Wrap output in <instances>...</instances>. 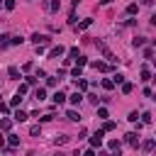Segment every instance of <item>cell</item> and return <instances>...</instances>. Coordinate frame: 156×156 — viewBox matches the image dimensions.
<instances>
[{"mask_svg":"<svg viewBox=\"0 0 156 156\" xmlns=\"http://www.w3.org/2000/svg\"><path fill=\"white\" fill-rule=\"evenodd\" d=\"M90 146L98 149V146H103V129H98L93 136H90Z\"/></svg>","mask_w":156,"mask_h":156,"instance_id":"1","label":"cell"},{"mask_svg":"<svg viewBox=\"0 0 156 156\" xmlns=\"http://www.w3.org/2000/svg\"><path fill=\"white\" fill-rule=\"evenodd\" d=\"M32 42H34V44H42V46H44V44H49V42H51V39H49L46 34H39V32H37V34H32Z\"/></svg>","mask_w":156,"mask_h":156,"instance_id":"2","label":"cell"},{"mask_svg":"<svg viewBox=\"0 0 156 156\" xmlns=\"http://www.w3.org/2000/svg\"><path fill=\"white\" fill-rule=\"evenodd\" d=\"M68 103H71V105H81V103H83V95H81V90L71 93V95H68Z\"/></svg>","mask_w":156,"mask_h":156,"instance_id":"3","label":"cell"},{"mask_svg":"<svg viewBox=\"0 0 156 156\" xmlns=\"http://www.w3.org/2000/svg\"><path fill=\"white\" fill-rule=\"evenodd\" d=\"M51 100H54V105H61V103H66V95H64L61 90H56V93H54V98H51Z\"/></svg>","mask_w":156,"mask_h":156,"instance_id":"4","label":"cell"},{"mask_svg":"<svg viewBox=\"0 0 156 156\" xmlns=\"http://www.w3.org/2000/svg\"><path fill=\"white\" fill-rule=\"evenodd\" d=\"M27 117H29V115H27L25 110H17V112H15V117H12V120H15V122H25V120H27Z\"/></svg>","mask_w":156,"mask_h":156,"instance_id":"5","label":"cell"},{"mask_svg":"<svg viewBox=\"0 0 156 156\" xmlns=\"http://www.w3.org/2000/svg\"><path fill=\"white\" fill-rule=\"evenodd\" d=\"M127 144H132V146H139V136H136L134 132H129V134H127Z\"/></svg>","mask_w":156,"mask_h":156,"instance_id":"6","label":"cell"},{"mask_svg":"<svg viewBox=\"0 0 156 156\" xmlns=\"http://www.w3.org/2000/svg\"><path fill=\"white\" fill-rule=\"evenodd\" d=\"M61 54H64V46H61V44H58V46H51V49H49V56H51V58H54V56H61Z\"/></svg>","mask_w":156,"mask_h":156,"instance_id":"7","label":"cell"},{"mask_svg":"<svg viewBox=\"0 0 156 156\" xmlns=\"http://www.w3.org/2000/svg\"><path fill=\"white\" fill-rule=\"evenodd\" d=\"M90 66H93V68H95V71H107V68H110V66H107V64H105V61H93V64H90Z\"/></svg>","mask_w":156,"mask_h":156,"instance_id":"8","label":"cell"},{"mask_svg":"<svg viewBox=\"0 0 156 156\" xmlns=\"http://www.w3.org/2000/svg\"><path fill=\"white\" fill-rule=\"evenodd\" d=\"M142 81H144V83H149V81H151V71H149V66H144V68H142Z\"/></svg>","mask_w":156,"mask_h":156,"instance_id":"9","label":"cell"},{"mask_svg":"<svg viewBox=\"0 0 156 156\" xmlns=\"http://www.w3.org/2000/svg\"><path fill=\"white\" fill-rule=\"evenodd\" d=\"M10 46V34H0V49Z\"/></svg>","mask_w":156,"mask_h":156,"instance_id":"10","label":"cell"},{"mask_svg":"<svg viewBox=\"0 0 156 156\" xmlns=\"http://www.w3.org/2000/svg\"><path fill=\"white\" fill-rule=\"evenodd\" d=\"M66 117H68L71 122H78V120H81V115H78L76 110H68V112H66Z\"/></svg>","mask_w":156,"mask_h":156,"instance_id":"11","label":"cell"},{"mask_svg":"<svg viewBox=\"0 0 156 156\" xmlns=\"http://www.w3.org/2000/svg\"><path fill=\"white\" fill-rule=\"evenodd\" d=\"M34 98H37V100H39V103H42V100H44V98H46V90H44V88H37V93H34Z\"/></svg>","mask_w":156,"mask_h":156,"instance_id":"12","label":"cell"},{"mask_svg":"<svg viewBox=\"0 0 156 156\" xmlns=\"http://www.w3.org/2000/svg\"><path fill=\"white\" fill-rule=\"evenodd\" d=\"M76 88H78V90H88V81H86V78H78Z\"/></svg>","mask_w":156,"mask_h":156,"instance_id":"13","label":"cell"},{"mask_svg":"<svg viewBox=\"0 0 156 156\" xmlns=\"http://www.w3.org/2000/svg\"><path fill=\"white\" fill-rule=\"evenodd\" d=\"M12 127V120H0V129H3V132H8Z\"/></svg>","mask_w":156,"mask_h":156,"instance_id":"14","label":"cell"},{"mask_svg":"<svg viewBox=\"0 0 156 156\" xmlns=\"http://www.w3.org/2000/svg\"><path fill=\"white\" fill-rule=\"evenodd\" d=\"M8 144H10V146H20V136L10 134V139H8Z\"/></svg>","mask_w":156,"mask_h":156,"instance_id":"15","label":"cell"},{"mask_svg":"<svg viewBox=\"0 0 156 156\" xmlns=\"http://www.w3.org/2000/svg\"><path fill=\"white\" fill-rule=\"evenodd\" d=\"M8 73H10V78H20V68H17V66H10Z\"/></svg>","mask_w":156,"mask_h":156,"instance_id":"16","label":"cell"},{"mask_svg":"<svg viewBox=\"0 0 156 156\" xmlns=\"http://www.w3.org/2000/svg\"><path fill=\"white\" fill-rule=\"evenodd\" d=\"M132 90H134V86H132V83H122V93H124V95H129Z\"/></svg>","mask_w":156,"mask_h":156,"instance_id":"17","label":"cell"},{"mask_svg":"<svg viewBox=\"0 0 156 156\" xmlns=\"http://www.w3.org/2000/svg\"><path fill=\"white\" fill-rule=\"evenodd\" d=\"M142 124H151V112H144L142 115Z\"/></svg>","mask_w":156,"mask_h":156,"instance_id":"18","label":"cell"},{"mask_svg":"<svg viewBox=\"0 0 156 156\" xmlns=\"http://www.w3.org/2000/svg\"><path fill=\"white\" fill-rule=\"evenodd\" d=\"M146 44V37H136L134 39V46H144Z\"/></svg>","mask_w":156,"mask_h":156,"instance_id":"19","label":"cell"},{"mask_svg":"<svg viewBox=\"0 0 156 156\" xmlns=\"http://www.w3.org/2000/svg\"><path fill=\"white\" fill-rule=\"evenodd\" d=\"M20 103H22V95H15V98H12V100H10V105H12V107H17Z\"/></svg>","mask_w":156,"mask_h":156,"instance_id":"20","label":"cell"},{"mask_svg":"<svg viewBox=\"0 0 156 156\" xmlns=\"http://www.w3.org/2000/svg\"><path fill=\"white\" fill-rule=\"evenodd\" d=\"M90 25H93V20H83V22H81V25H78V29H88Z\"/></svg>","mask_w":156,"mask_h":156,"instance_id":"21","label":"cell"},{"mask_svg":"<svg viewBox=\"0 0 156 156\" xmlns=\"http://www.w3.org/2000/svg\"><path fill=\"white\" fill-rule=\"evenodd\" d=\"M27 90H29V86H27V83H22V86H20V88H17V95H25Z\"/></svg>","mask_w":156,"mask_h":156,"instance_id":"22","label":"cell"},{"mask_svg":"<svg viewBox=\"0 0 156 156\" xmlns=\"http://www.w3.org/2000/svg\"><path fill=\"white\" fill-rule=\"evenodd\" d=\"M107 146H110V149H112V151H120V142H117V139H112V142H110V144H107Z\"/></svg>","mask_w":156,"mask_h":156,"instance_id":"23","label":"cell"},{"mask_svg":"<svg viewBox=\"0 0 156 156\" xmlns=\"http://www.w3.org/2000/svg\"><path fill=\"white\" fill-rule=\"evenodd\" d=\"M127 12H129V15H136V12H139V5H134V3H132V5L127 8Z\"/></svg>","mask_w":156,"mask_h":156,"instance_id":"24","label":"cell"},{"mask_svg":"<svg viewBox=\"0 0 156 156\" xmlns=\"http://www.w3.org/2000/svg\"><path fill=\"white\" fill-rule=\"evenodd\" d=\"M22 42H25L22 37H10V44H15V46H17V44H22Z\"/></svg>","mask_w":156,"mask_h":156,"instance_id":"25","label":"cell"},{"mask_svg":"<svg viewBox=\"0 0 156 156\" xmlns=\"http://www.w3.org/2000/svg\"><path fill=\"white\" fill-rule=\"evenodd\" d=\"M112 129H115V122H105L103 124V132H112Z\"/></svg>","mask_w":156,"mask_h":156,"instance_id":"26","label":"cell"},{"mask_svg":"<svg viewBox=\"0 0 156 156\" xmlns=\"http://www.w3.org/2000/svg\"><path fill=\"white\" fill-rule=\"evenodd\" d=\"M151 149H154V139H146L144 142V151H151Z\"/></svg>","mask_w":156,"mask_h":156,"instance_id":"27","label":"cell"},{"mask_svg":"<svg viewBox=\"0 0 156 156\" xmlns=\"http://www.w3.org/2000/svg\"><path fill=\"white\" fill-rule=\"evenodd\" d=\"M88 100H90V103H93V105H98V103H100V98H98V95H95V93H90V95H88Z\"/></svg>","mask_w":156,"mask_h":156,"instance_id":"28","label":"cell"},{"mask_svg":"<svg viewBox=\"0 0 156 156\" xmlns=\"http://www.w3.org/2000/svg\"><path fill=\"white\" fill-rule=\"evenodd\" d=\"M15 5H17L15 0H5V10H15Z\"/></svg>","mask_w":156,"mask_h":156,"instance_id":"29","label":"cell"},{"mask_svg":"<svg viewBox=\"0 0 156 156\" xmlns=\"http://www.w3.org/2000/svg\"><path fill=\"white\" fill-rule=\"evenodd\" d=\"M112 83H124V76H122V73H117V76L112 78Z\"/></svg>","mask_w":156,"mask_h":156,"instance_id":"30","label":"cell"},{"mask_svg":"<svg viewBox=\"0 0 156 156\" xmlns=\"http://www.w3.org/2000/svg\"><path fill=\"white\" fill-rule=\"evenodd\" d=\"M29 134H32V136H39V134H42V129H39V127H32Z\"/></svg>","mask_w":156,"mask_h":156,"instance_id":"31","label":"cell"},{"mask_svg":"<svg viewBox=\"0 0 156 156\" xmlns=\"http://www.w3.org/2000/svg\"><path fill=\"white\" fill-rule=\"evenodd\" d=\"M144 58H149V61H151V58H154V49H146V51H144Z\"/></svg>","mask_w":156,"mask_h":156,"instance_id":"32","label":"cell"},{"mask_svg":"<svg viewBox=\"0 0 156 156\" xmlns=\"http://www.w3.org/2000/svg\"><path fill=\"white\" fill-rule=\"evenodd\" d=\"M76 61H78V66H81V68H83V66L88 64V61H86V56H78V58H76Z\"/></svg>","mask_w":156,"mask_h":156,"instance_id":"33","label":"cell"},{"mask_svg":"<svg viewBox=\"0 0 156 156\" xmlns=\"http://www.w3.org/2000/svg\"><path fill=\"white\" fill-rule=\"evenodd\" d=\"M112 86H115L112 81H103V88H105V90H112Z\"/></svg>","mask_w":156,"mask_h":156,"instance_id":"34","label":"cell"},{"mask_svg":"<svg viewBox=\"0 0 156 156\" xmlns=\"http://www.w3.org/2000/svg\"><path fill=\"white\" fill-rule=\"evenodd\" d=\"M98 117H103V120H105V117H107V110H105V107H100V110H98Z\"/></svg>","mask_w":156,"mask_h":156,"instance_id":"35","label":"cell"},{"mask_svg":"<svg viewBox=\"0 0 156 156\" xmlns=\"http://www.w3.org/2000/svg\"><path fill=\"white\" fill-rule=\"evenodd\" d=\"M58 8H61V3H58V0H54V3H51V10H58Z\"/></svg>","mask_w":156,"mask_h":156,"instance_id":"36","label":"cell"},{"mask_svg":"<svg viewBox=\"0 0 156 156\" xmlns=\"http://www.w3.org/2000/svg\"><path fill=\"white\" fill-rule=\"evenodd\" d=\"M83 156H95V151H93V149H88V151H86Z\"/></svg>","mask_w":156,"mask_h":156,"instance_id":"37","label":"cell"},{"mask_svg":"<svg viewBox=\"0 0 156 156\" xmlns=\"http://www.w3.org/2000/svg\"><path fill=\"white\" fill-rule=\"evenodd\" d=\"M0 146H5V139H3V136H0Z\"/></svg>","mask_w":156,"mask_h":156,"instance_id":"38","label":"cell"},{"mask_svg":"<svg viewBox=\"0 0 156 156\" xmlns=\"http://www.w3.org/2000/svg\"><path fill=\"white\" fill-rule=\"evenodd\" d=\"M78 3H81V0H73V8H76V5H78Z\"/></svg>","mask_w":156,"mask_h":156,"instance_id":"39","label":"cell"}]
</instances>
